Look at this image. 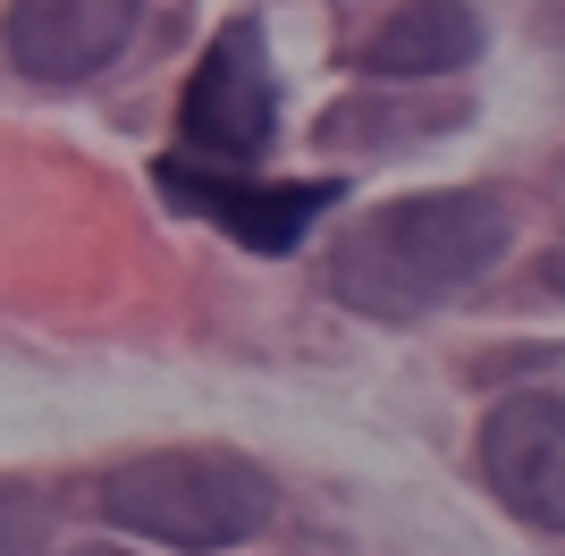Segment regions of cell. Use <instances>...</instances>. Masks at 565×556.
<instances>
[{
  "label": "cell",
  "mask_w": 565,
  "mask_h": 556,
  "mask_svg": "<svg viewBox=\"0 0 565 556\" xmlns=\"http://www.w3.org/2000/svg\"><path fill=\"white\" fill-rule=\"evenodd\" d=\"M515 245V203L498 185H430L338 228L330 296L363 321H423L448 296L481 287Z\"/></svg>",
  "instance_id": "6da1fadb"
},
{
  "label": "cell",
  "mask_w": 565,
  "mask_h": 556,
  "mask_svg": "<svg viewBox=\"0 0 565 556\" xmlns=\"http://www.w3.org/2000/svg\"><path fill=\"white\" fill-rule=\"evenodd\" d=\"M102 514L118 532L152 539V548L203 556V548H245V539L270 532L279 489L236 447H161V456H136L102 481Z\"/></svg>",
  "instance_id": "7a4b0ae2"
},
{
  "label": "cell",
  "mask_w": 565,
  "mask_h": 556,
  "mask_svg": "<svg viewBox=\"0 0 565 556\" xmlns=\"http://www.w3.org/2000/svg\"><path fill=\"white\" fill-rule=\"evenodd\" d=\"M279 136V85H270V43H262L254 18H236L203 68L186 76V101H178V143L186 161L212 169H254Z\"/></svg>",
  "instance_id": "3957f363"
},
{
  "label": "cell",
  "mask_w": 565,
  "mask_h": 556,
  "mask_svg": "<svg viewBox=\"0 0 565 556\" xmlns=\"http://www.w3.org/2000/svg\"><path fill=\"white\" fill-rule=\"evenodd\" d=\"M152 185H161L178 211H194V220H212L220 236H236L245 254H296V245L321 228V211H338V185H321V178H296V185H245L236 169L186 161V152L152 169Z\"/></svg>",
  "instance_id": "277c9868"
},
{
  "label": "cell",
  "mask_w": 565,
  "mask_h": 556,
  "mask_svg": "<svg viewBox=\"0 0 565 556\" xmlns=\"http://www.w3.org/2000/svg\"><path fill=\"white\" fill-rule=\"evenodd\" d=\"M481 481L515 523L565 532V396L515 388L481 421Z\"/></svg>",
  "instance_id": "5b68a950"
},
{
  "label": "cell",
  "mask_w": 565,
  "mask_h": 556,
  "mask_svg": "<svg viewBox=\"0 0 565 556\" xmlns=\"http://www.w3.org/2000/svg\"><path fill=\"white\" fill-rule=\"evenodd\" d=\"M143 0H9V68L34 76V85H76V76H102L118 51L136 43Z\"/></svg>",
  "instance_id": "8992f818"
},
{
  "label": "cell",
  "mask_w": 565,
  "mask_h": 556,
  "mask_svg": "<svg viewBox=\"0 0 565 556\" xmlns=\"http://www.w3.org/2000/svg\"><path fill=\"white\" fill-rule=\"evenodd\" d=\"M481 43H490V25H481L472 0H405V9H388L363 34L354 68L372 76V85H430V76L472 68Z\"/></svg>",
  "instance_id": "52a82bcc"
},
{
  "label": "cell",
  "mask_w": 565,
  "mask_h": 556,
  "mask_svg": "<svg viewBox=\"0 0 565 556\" xmlns=\"http://www.w3.org/2000/svg\"><path fill=\"white\" fill-rule=\"evenodd\" d=\"M51 548V498L34 481H0V556H43Z\"/></svg>",
  "instance_id": "ba28073f"
},
{
  "label": "cell",
  "mask_w": 565,
  "mask_h": 556,
  "mask_svg": "<svg viewBox=\"0 0 565 556\" xmlns=\"http://www.w3.org/2000/svg\"><path fill=\"white\" fill-rule=\"evenodd\" d=\"M76 556H136V548H76Z\"/></svg>",
  "instance_id": "9c48e42d"
}]
</instances>
